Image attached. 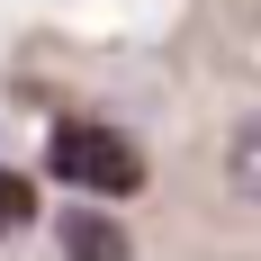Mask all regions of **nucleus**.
Segmentation results:
<instances>
[{"label": "nucleus", "instance_id": "nucleus-2", "mask_svg": "<svg viewBox=\"0 0 261 261\" xmlns=\"http://www.w3.org/2000/svg\"><path fill=\"white\" fill-rule=\"evenodd\" d=\"M225 180H234V198H252V207H261V108L234 126V144H225Z\"/></svg>", "mask_w": 261, "mask_h": 261}, {"label": "nucleus", "instance_id": "nucleus-4", "mask_svg": "<svg viewBox=\"0 0 261 261\" xmlns=\"http://www.w3.org/2000/svg\"><path fill=\"white\" fill-rule=\"evenodd\" d=\"M18 225H27V180L0 171V234H18Z\"/></svg>", "mask_w": 261, "mask_h": 261}, {"label": "nucleus", "instance_id": "nucleus-1", "mask_svg": "<svg viewBox=\"0 0 261 261\" xmlns=\"http://www.w3.org/2000/svg\"><path fill=\"white\" fill-rule=\"evenodd\" d=\"M54 180L63 189H90V198H126V189H144V153H135L117 126H90V117H63L45 144Z\"/></svg>", "mask_w": 261, "mask_h": 261}, {"label": "nucleus", "instance_id": "nucleus-3", "mask_svg": "<svg viewBox=\"0 0 261 261\" xmlns=\"http://www.w3.org/2000/svg\"><path fill=\"white\" fill-rule=\"evenodd\" d=\"M63 252H72V261H126V243L108 234V216L72 207V216H63Z\"/></svg>", "mask_w": 261, "mask_h": 261}]
</instances>
